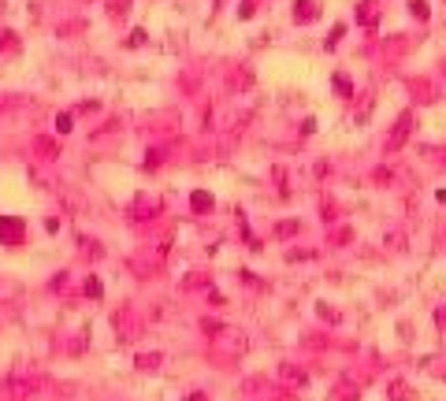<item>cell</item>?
<instances>
[{
  "instance_id": "1",
  "label": "cell",
  "mask_w": 446,
  "mask_h": 401,
  "mask_svg": "<svg viewBox=\"0 0 446 401\" xmlns=\"http://www.w3.org/2000/svg\"><path fill=\"white\" fill-rule=\"evenodd\" d=\"M22 219H11V216H0V238L7 241V245H19L22 241Z\"/></svg>"
},
{
  "instance_id": "2",
  "label": "cell",
  "mask_w": 446,
  "mask_h": 401,
  "mask_svg": "<svg viewBox=\"0 0 446 401\" xmlns=\"http://www.w3.org/2000/svg\"><path fill=\"white\" fill-rule=\"evenodd\" d=\"M409 127H413V115L405 112L402 119H398V127H394V134L387 138V153H398V149L405 145V138H409Z\"/></svg>"
},
{
  "instance_id": "3",
  "label": "cell",
  "mask_w": 446,
  "mask_h": 401,
  "mask_svg": "<svg viewBox=\"0 0 446 401\" xmlns=\"http://www.w3.org/2000/svg\"><path fill=\"white\" fill-rule=\"evenodd\" d=\"M294 15H297L301 22H312V19H316V7H312V0H297Z\"/></svg>"
},
{
  "instance_id": "4",
  "label": "cell",
  "mask_w": 446,
  "mask_h": 401,
  "mask_svg": "<svg viewBox=\"0 0 446 401\" xmlns=\"http://www.w3.org/2000/svg\"><path fill=\"white\" fill-rule=\"evenodd\" d=\"M190 204H193V212H208V208H212V197H208L205 190H193V197H190Z\"/></svg>"
},
{
  "instance_id": "5",
  "label": "cell",
  "mask_w": 446,
  "mask_h": 401,
  "mask_svg": "<svg viewBox=\"0 0 446 401\" xmlns=\"http://www.w3.org/2000/svg\"><path fill=\"white\" fill-rule=\"evenodd\" d=\"M357 19H361V22H368V26H372V22H375V11H372V4H361V11H357Z\"/></svg>"
},
{
  "instance_id": "6",
  "label": "cell",
  "mask_w": 446,
  "mask_h": 401,
  "mask_svg": "<svg viewBox=\"0 0 446 401\" xmlns=\"http://www.w3.org/2000/svg\"><path fill=\"white\" fill-rule=\"evenodd\" d=\"M413 15H417V19H428V4H420V0H413Z\"/></svg>"
},
{
  "instance_id": "7",
  "label": "cell",
  "mask_w": 446,
  "mask_h": 401,
  "mask_svg": "<svg viewBox=\"0 0 446 401\" xmlns=\"http://www.w3.org/2000/svg\"><path fill=\"white\" fill-rule=\"evenodd\" d=\"M56 130H60V134L71 130V115H56Z\"/></svg>"
},
{
  "instance_id": "8",
  "label": "cell",
  "mask_w": 446,
  "mask_h": 401,
  "mask_svg": "<svg viewBox=\"0 0 446 401\" xmlns=\"http://www.w3.org/2000/svg\"><path fill=\"white\" fill-rule=\"evenodd\" d=\"M342 34H346V26H342V22H339V26L331 30V37H327V45H339V37H342Z\"/></svg>"
},
{
  "instance_id": "9",
  "label": "cell",
  "mask_w": 446,
  "mask_h": 401,
  "mask_svg": "<svg viewBox=\"0 0 446 401\" xmlns=\"http://www.w3.org/2000/svg\"><path fill=\"white\" fill-rule=\"evenodd\" d=\"M86 294H93V297H100V282H97V279H89V282H86Z\"/></svg>"
},
{
  "instance_id": "10",
  "label": "cell",
  "mask_w": 446,
  "mask_h": 401,
  "mask_svg": "<svg viewBox=\"0 0 446 401\" xmlns=\"http://www.w3.org/2000/svg\"><path fill=\"white\" fill-rule=\"evenodd\" d=\"M238 15H242V19H249V15H253V0H246V4H242Z\"/></svg>"
},
{
  "instance_id": "11",
  "label": "cell",
  "mask_w": 446,
  "mask_h": 401,
  "mask_svg": "<svg viewBox=\"0 0 446 401\" xmlns=\"http://www.w3.org/2000/svg\"><path fill=\"white\" fill-rule=\"evenodd\" d=\"M130 45H145V30H134V34H130Z\"/></svg>"
},
{
  "instance_id": "12",
  "label": "cell",
  "mask_w": 446,
  "mask_h": 401,
  "mask_svg": "<svg viewBox=\"0 0 446 401\" xmlns=\"http://www.w3.org/2000/svg\"><path fill=\"white\" fill-rule=\"evenodd\" d=\"M335 85H339V93H346V97H350V82H346V78H342V75L335 78Z\"/></svg>"
}]
</instances>
